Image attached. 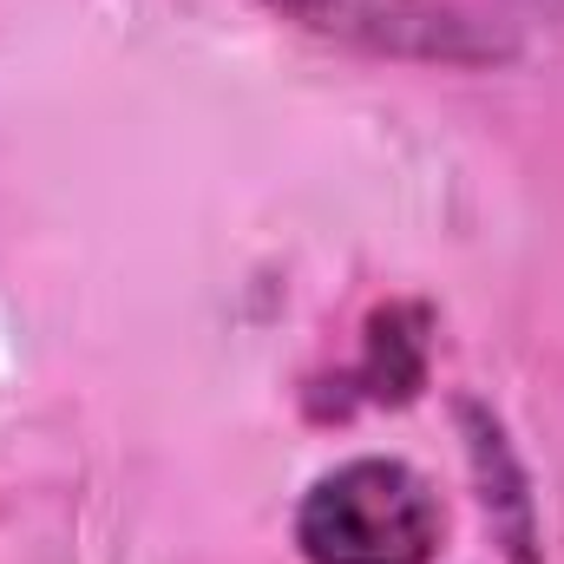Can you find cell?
Listing matches in <instances>:
<instances>
[{
	"label": "cell",
	"mask_w": 564,
	"mask_h": 564,
	"mask_svg": "<svg viewBox=\"0 0 564 564\" xmlns=\"http://www.w3.org/2000/svg\"><path fill=\"white\" fill-rule=\"evenodd\" d=\"M426 341H433V308L426 302H381L361 328V361L335 381V401H322L315 414L341 421L361 401L368 408H408L426 388Z\"/></svg>",
	"instance_id": "cell-3"
},
{
	"label": "cell",
	"mask_w": 564,
	"mask_h": 564,
	"mask_svg": "<svg viewBox=\"0 0 564 564\" xmlns=\"http://www.w3.org/2000/svg\"><path fill=\"white\" fill-rule=\"evenodd\" d=\"M263 7L315 40L414 66H499L519 53L512 33L486 26L459 0H263Z\"/></svg>",
	"instance_id": "cell-2"
},
{
	"label": "cell",
	"mask_w": 564,
	"mask_h": 564,
	"mask_svg": "<svg viewBox=\"0 0 564 564\" xmlns=\"http://www.w3.org/2000/svg\"><path fill=\"white\" fill-rule=\"evenodd\" d=\"M440 532V492L381 453L328 466L295 506V552L308 564H433Z\"/></svg>",
	"instance_id": "cell-1"
},
{
	"label": "cell",
	"mask_w": 564,
	"mask_h": 564,
	"mask_svg": "<svg viewBox=\"0 0 564 564\" xmlns=\"http://www.w3.org/2000/svg\"><path fill=\"white\" fill-rule=\"evenodd\" d=\"M459 426H466V446H473V473H479V486H486L492 532L506 539V558L512 564H539L532 492H525V466H519V453L506 446V426L492 421L479 401H459Z\"/></svg>",
	"instance_id": "cell-4"
}]
</instances>
